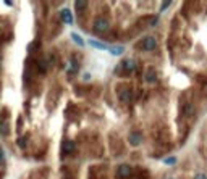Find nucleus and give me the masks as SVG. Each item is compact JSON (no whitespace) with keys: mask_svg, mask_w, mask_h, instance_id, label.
I'll list each match as a JSON object with an SVG mask.
<instances>
[{"mask_svg":"<svg viewBox=\"0 0 207 179\" xmlns=\"http://www.w3.org/2000/svg\"><path fill=\"white\" fill-rule=\"evenodd\" d=\"M134 70H136V61L133 58H126V60H123L118 65V68H115V73H126V74H129Z\"/></svg>","mask_w":207,"mask_h":179,"instance_id":"nucleus-1","label":"nucleus"},{"mask_svg":"<svg viewBox=\"0 0 207 179\" xmlns=\"http://www.w3.org/2000/svg\"><path fill=\"white\" fill-rule=\"evenodd\" d=\"M138 47H139L141 50L152 52V50H155V49H157V41H155V37H152V36H146L144 39L138 44Z\"/></svg>","mask_w":207,"mask_h":179,"instance_id":"nucleus-2","label":"nucleus"},{"mask_svg":"<svg viewBox=\"0 0 207 179\" xmlns=\"http://www.w3.org/2000/svg\"><path fill=\"white\" fill-rule=\"evenodd\" d=\"M109 27H110V23H109L107 18H97V20L94 21V31L96 32H105Z\"/></svg>","mask_w":207,"mask_h":179,"instance_id":"nucleus-3","label":"nucleus"},{"mask_svg":"<svg viewBox=\"0 0 207 179\" xmlns=\"http://www.w3.org/2000/svg\"><path fill=\"white\" fill-rule=\"evenodd\" d=\"M131 174H133V169H131V166L126 165V163H121V165L117 168V176H118L120 179H128Z\"/></svg>","mask_w":207,"mask_h":179,"instance_id":"nucleus-4","label":"nucleus"},{"mask_svg":"<svg viewBox=\"0 0 207 179\" xmlns=\"http://www.w3.org/2000/svg\"><path fill=\"white\" fill-rule=\"evenodd\" d=\"M128 140H129V144L133 147H138V145L143 144V134H141L139 131H133V133H129Z\"/></svg>","mask_w":207,"mask_h":179,"instance_id":"nucleus-5","label":"nucleus"},{"mask_svg":"<svg viewBox=\"0 0 207 179\" xmlns=\"http://www.w3.org/2000/svg\"><path fill=\"white\" fill-rule=\"evenodd\" d=\"M123 89H120V92H118V97H120V100L123 102V103H128L131 99H133V94H131V89L128 87V86H121Z\"/></svg>","mask_w":207,"mask_h":179,"instance_id":"nucleus-6","label":"nucleus"},{"mask_svg":"<svg viewBox=\"0 0 207 179\" xmlns=\"http://www.w3.org/2000/svg\"><path fill=\"white\" fill-rule=\"evenodd\" d=\"M60 20L65 24H73V15H71L70 8H62L60 10Z\"/></svg>","mask_w":207,"mask_h":179,"instance_id":"nucleus-7","label":"nucleus"},{"mask_svg":"<svg viewBox=\"0 0 207 179\" xmlns=\"http://www.w3.org/2000/svg\"><path fill=\"white\" fill-rule=\"evenodd\" d=\"M74 148H76V145H74V142L73 140H65L63 142V145H62V150L67 155H71L73 152H74Z\"/></svg>","mask_w":207,"mask_h":179,"instance_id":"nucleus-8","label":"nucleus"},{"mask_svg":"<svg viewBox=\"0 0 207 179\" xmlns=\"http://www.w3.org/2000/svg\"><path fill=\"white\" fill-rule=\"evenodd\" d=\"M109 52L114 56H120L125 53V47L123 45H112V47H109Z\"/></svg>","mask_w":207,"mask_h":179,"instance_id":"nucleus-9","label":"nucleus"},{"mask_svg":"<svg viewBox=\"0 0 207 179\" xmlns=\"http://www.w3.org/2000/svg\"><path fill=\"white\" fill-rule=\"evenodd\" d=\"M144 79L149 82V84H152V82H155L157 81V73H155V70H147L146 71V76H144Z\"/></svg>","mask_w":207,"mask_h":179,"instance_id":"nucleus-10","label":"nucleus"},{"mask_svg":"<svg viewBox=\"0 0 207 179\" xmlns=\"http://www.w3.org/2000/svg\"><path fill=\"white\" fill-rule=\"evenodd\" d=\"M89 45L91 47H94V49H97V50H109V47L104 44V42H99V41H96V39H91L89 41Z\"/></svg>","mask_w":207,"mask_h":179,"instance_id":"nucleus-11","label":"nucleus"},{"mask_svg":"<svg viewBox=\"0 0 207 179\" xmlns=\"http://www.w3.org/2000/svg\"><path fill=\"white\" fill-rule=\"evenodd\" d=\"M70 36H71L73 42H74V44H78L79 47H84V45H86V42H84V39H83V37H81V36H79L78 32H71Z\"/></svg>","mask_w":207,"mask_h":179,"instance_id":"nucleus-12","label":"nucleus"},{"mask_svg":"<svg viewBox=\"0 0 207 179\" xmlns=\"http://www.w3.org/2000/svg\"><path fill=\"white\" fill-rule=\"evenodd\" d=\"M88 7H89V3H88V2H84V0H78V2H74V8H76L79 13H83Z\"/></svg>","mask_w":207,"mask_h":179,"instance_id":"nucleus-13","label":"nucleus"},{"mask_svg":"<svg viewBox=\"0 0 207 179\" xmlns=\"http://www.w3.org/2000/svg\"><path fill=\"white\" fill-rule=\"evenodd\" d=\"M47 66H49V61H47V60H37V68H39L42 73H45L47 71Z\"/></svg>","mask_w":207,"mask_h":179,"instance_id":"nucleus-14","label":"nucleus"},{"mask_svg":"<svg viewBox=\"0 0 207 179\" xmlns=\"http://www.w3.org/2000/svg\"><path fill=\"white\" fill-rule=\"evenodd\" d=\"M193 111H194V107L191 105V103H186L184 108H183V113L184 115H193Z\"/></svg>","mask_w":207,"mask_h":179,"instance_id":"nucleus-15","label":"nucleus"},{"mask_svg":"<svg viewBox=\"0 0 207 179\" xmlns=\"http://www.w3.org/2000/svg\"><path fill=\"white\" fill-rule=\"evenodd\" d=\"M164 163H165V165H168V166L175 165V163H176V157H167V158L164 160Z\"/></svg>","mask_w":207,"mask_h":179,"instance_id":"nucleus-16","label":"nucleus"},{"mask_svg":"<svg viewBox=\"0 0 207 179\" xmlns=\"http://www.w3.org/2000/svg\"><path fill=\"white\" fill-rule=\"evenodd\" d=\"M0 134H2V136H7V134H8V128H7V124H0Z\"/></svg>","mask_w":207,"mask_h":179,"instance_id":"nucleus-17","label":"nucleus"},{"mask_svg":"<svg viewBox=\"0 0 207 179\" xmlns=\"http://www.w3.org/2000/svg\"><path fill=\"white\" fill-rule=\"evenodd\" d=\"M26 144H28V139H26V137H21L20 140H18V145H20L21 148H24V147H26Z\"/></svg>","mask_w":207,"mask_h":179,"instance_id":"nucleus-18","label":"nucleus"},{"mask_svg":"<svg viewBox=\"0 0 207 179\" xmlns=\"http://www.w3.org/2000/svg\"><path fill=\"white\" fill-rule=\"evenodd\" d=\"M170 5H172V2H164V3L160 5V12H165V10H167V8L170 7Z\"/></svg>","mask_w":207,"mask_h":179,"instance_id":"nucleus-19","label":"nucleus"},{"mask_svg":"<svg viewBox=\"0 0 207 179\" xmlns=\"http://www.w3.org/2000/svg\"><path fill=\"white\" fill-rule=\"evenodd\" d=\"M194 179H207V176H205L204 173H197V174L194 176Z\"/></svg>","mask_w":207,"mask_h":179,"instance_id":"nucleus-20","label":"nucleus"},{"mask_svg":"<svg viewBox=\"0 0 207 179\" xmlns=\"http://www.w3.org/2000/svg\"><path fill=\"white\" fill-rule=\"evenodd\" d=\"M91 78H92L91 73H83V79H84V81H89Z\"/></svg>","mask_w":207,"mask_h":179,"instance_id":"nucleus-21","label":"nucleus"},{"mask_svg":"<svg viewBox=\"0 0 207 179\" xmlns=\"http://www.w3.org/2000/svg\"><path fill=\"white\" fill-rule=\"evenodd\" d=\"M5 163V155H3V152L0 150V165H3Z\"/></svg>","mask_w":207,"mask_h":179,"instance_id":"nucleus-22","label":"nucleus"},{"mask_svg":"<svg viewBox=\"0 0 207 179\" xmlns=\"http://www.w3.org/2000/svg\"><path fill=\"white\" fill-rule=\"evenodd\" d=\"M167 179H175V177H167Z\"/></svg>","mask_w":207,"mask_h":179,"instance_id":"nucleus-23","label":"nucleus"}]
</instances>
